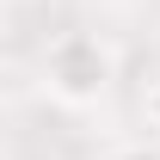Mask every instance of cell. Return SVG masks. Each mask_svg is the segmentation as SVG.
Listing matches in <instances>:
<instances>
[{"label":"cell","instance_id":"cell-1","mask_svg":"<svg viewBox=\"0 0 160 160\" xmlns=\"http://www.w3.org/2000/svg\"><path fill=\"white\" fill-rule=\"evenodd\" d=\"M43 92L62 105V111H92V105L111 99V86H117V49L111 37L99 31H62V37L43 43Z\"/></svg>","mask_w":160,"mask_h":160},{"label":"cell","instance_id":"cell-2","mask_svg":"<svg viewBox=\"0 0 160 160\" xmlns=\"http://www.w3.org/2000/svg\"><path fill=\"white\" fill-rule=\"evenodd\" d=\"M99 160H160V142H148V136H136V142H111Z\"/></svg>","mask_w":160,"mask_h":160},{"label":"cell","instance_id":"cell-3","mask_svg":"<svg viewBox=\"0 0 160 160\" xmlns=\"http://www.w3.org/2000/svg\"><path fill=\"white\" fill-rule=\"evenodd\" d=\"M154 117H160V92H154Z\"/></svg>","mask_w":160,"mask_h":160},{"label":"cell","instance_id":"cell-4","mask_svg":"<svg viewBox=\"0 0 160 160\" xmlns=\"http://www.w3.org/2000/svg\"><path fill=\"white\" fill-rule=\"evenodd\" d=\"M0 19H6V0H0Z\"/></svg>","mask_w":160,"mask_h":160}]
</instances>
